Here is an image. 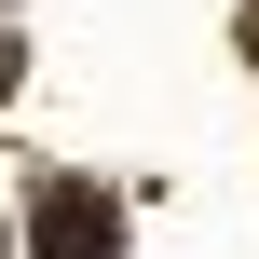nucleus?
I'll list each match as a JSON object with an SVG mask.
<instances>
[{
	"label": "nucleus",
	"instance_id": "f257e3e1",
	"mask_svg": "<svg viewBox=\"0 0 259 259\" xmlns=\"http://www.w3.org/2000/svg\"><path fill=\"white\" fill-rule=\"evenodd\" d=\"M27 232H41V259H123V205H109L96 178H41Z\"/></svg>",
	"mask_w": 259,
	"mask_h": 259
},
{
	"label": "nucleus",
	"instance_id": "f03ea898",
	"mask_svg": "<svg viewBox=\"0 0 259 259\" xmlns=\"http://www.w3.org/2000/svg\"><path fill=\"white\" fill-rule=\"evenodd\" d=\"M14 68H27V55H14V27H0V96H14Z\"/></svg>",
	"mask_w": 259,
	"mask_h": 259
},
{
	"label": "nucleus",
	"instance_id": "7ed1b4c3",
	"mask_svg": "<svg viewBox=\"0 0 259 259\" xmlns=\"http://www.w3.org/2000/svg\"><path fill=\"white\" fill-rule=\"evenodd\" d=\"M0 259H14V232H0Z\"/></svg>",
	"mask_w": 259,
	"mask_h": 259
}]
</instances>
